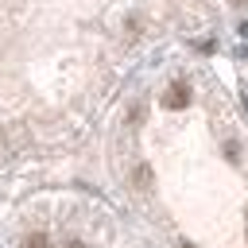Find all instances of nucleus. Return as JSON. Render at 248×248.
<instances>
[{"instance_id": "7ed1b4c3", "label": "nucleus", "mask_w": 248, "mask_h": 248, "mask_svg": "<svg viewBox=\"0 0 248 248\" xmlns=\"http://www.w3.org/2000/svg\"><path fill=\"white\" fill-rule=\"evenodd\" d=\"M132 182H136L140 190H147V186H151V167H136V178H132Z\"/></svg>"}, {"instance_id": "423d86ee", "label": "nucleus", "mask_w": 248, "mask_h": 248, "mask_svg": "<svg viewBox=\"0 0 248 248\" xmlns=\"http://www.w3.org/2000/svg\"><path fill=\"white\" fill-rule=\"evenodd\" d=\"M182 248H194V244H182Z\"/></svg>"}, {"instance_id": "f257e3e1", "label": "nucleus", "mask_w": 248, "mask_h": 248, "mask_svg": "<svg viewBox=\"0 0 248 248\" xmlns=\"http://www.w3.org/2000/svg\"><path fill=\"white\" fill-rule=\"evenodd\" d=\"M163 105H167V108H186V105H190V85H186V81H174V85L163 93Z\"/></svg>"}, {"instance_id": "39448f33", "label": "nucleus", "mask_w": 248, "mask_h": 248, "mask_svg": "<svg viewBox=\"0 0 248 248\" xmlns=\"http://www.w3.org/2000/svg\"><path fill=\"white\" fill-rule=\"evenodd\" d=\"M229 4H248V0H229Z\"/></svg>"}, {"instance_id": "20e7f679", "label": "nucleus", "mask_w": 248, "mask_h": 248, "mask_svg": "<svg viewBox=\"0 0 248 248\" xmlns=\"http://www.w3.org/2000/svg\"><path fill=\"white\" fill-rule=\"evenodd\" d=\"M66 248H85V244H81V240H70V244H66Z\"/></svg>"}, {"instance_id": "f03ea898", "label": "nucleus", "mask_w": 248, "mask_h": 248, "mask_svg": "<svg viewBox=\"0 0 248 248\" xmlns=\"http://www.w3.org/2000/svg\"><path fill=\"white\" fill-rule=\"evenodd\" d=\"M23 248H50V236H46V232H31V236L23 240Z\"/></svg>"}]
</instances>
